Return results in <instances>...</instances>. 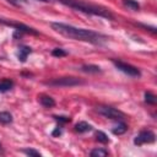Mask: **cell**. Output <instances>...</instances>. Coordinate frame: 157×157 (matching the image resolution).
<instances>
[{
	"label": "cell",
	"mask_w": 157,
	"mask_h": 157,
	"mask_svg": "<svg viewBox=\"0 0 157 157\" xmlns=\"http://www.w3.org/2000/svg\"><path fill=\"white\" fill-rule=\"evenodd\" d=\"M97 112H98V114H101L104 118L110 119V120L120 121V120L125 119V114L123 112H120L119 109H117L114 107H110V105H98Z\"/></svg>",
	"instance_id": "4"
},
{
	"label": "cell",
	"mask_w": 157,
	"mask_h": 157,
	"mask_svg": "<svg viewBox=\"0 0 157 157\" xmlns=\"http://www.w3.org/2000/svg\"><path fill=\"white\" fill-rule=\"evenodd\" d=\"M22 152L26 153L27 156H31V157H40V156H42L40 152H38V151H36V150H33V148H25Z\"/></svg>",
	"instance_id": "19"
},
{
	"label": "cell",
	"mask_w": 157,
	"mask_h": 157,
	"mask_svg": "<svg viewBox=\"0 0 157 157\" xmlns=\"http://www.w3.org/2000/svg\"><path fill=\"white\" fill-rule=\"evenodd\" d=\"M0 22L6 25V26H10L12 28H15V31H18V32H25V33H31V34H38V32L27 26V25H23V23H20V22H13V21H9V20H5V18H0Z\"/></svg>",
	"instance_id": "7"
},
{
	"label": "cell",
	"mask_w": 157,
	"mask_h": 157,
	"mask_svg": "<svg viewBox=\"0 0 157 157\" xmlns=\"http://www.w3.org/2000/svg\"><path fill=\"white\" fill-rule=\"evenodd\" d=\"M90 156H92V157H104V156H108V151L103 150V148H93L90 152Z\"/></svg>",
	"instance_id": "16"
},
{
	"label": "cell",
	"mask_w": 157,
	"mask_h": 157,
	"mask_svg": "<svg viewBox=\"0 0 157 157\" xmlns=\"http://www.w3.org/2000/svg\"><path fill=\"white\" fill-rule=\"evenodd\" d=\"M128 130V126H126V124L123 121V120H120V121H118V124L113 128V134L114 135H123L125 131Z\"/></svg>",
	"instance_id": "12"
},
{
	"label": "cell",
	"mask_w": 157,
	"mask_h": 157,
	"mask_svg": "<svg viewBox=\"0 0 157 157\" xmlns=\"http://www.w3.org/2000/svg\"><path fill=\"white\" fill-rule=\"evenodd\" d=\"M39 102H40V104H42L43 107H45V108H52V107L55 105L54 98H52L50 96H47V94H42V96L39 97Z\"/></svg>",
	"instance_id": "9"
},
{
	"label": "cell",
	"mask_w": 157,
	"mask_h": 157,
	"mask_svg": "<svg viewBox=\"0 0 157 157\" xmlns=\"http://www.w3.org/2000/svg\"><path fill=\"white\" fill-rule=\"evenodd\" d=\"M52 55H53V56H58V58H60V56H66L67 53H66L64 49H61V48H55V49H53Z\"/></svg>",
	"instance_id": "20"
},
{
	"label": "cell",
	"mask_w": 157,
	"mask_h": 157,
	"mask_svg": "<svg viewBox=\"0 0 157 157\" xmlns=\"http://www.w3.org/2000/svg\"><path fill=\"white\" fill-rule=\"evenodd\" d=\"M12 123V114L9 112H0V124L7 125Z\"/></svg>",
	"instance_id": "14"
},
{
	"label": "cell",
	"mask_w": 157,
	"mask_h": 157,
	"mask_svg": "<svg viewBox=\"0 0 157 157\" xmlns=\"http://www.w3.org/2000/svg\"><path fill=\"white\" fill-rule=\"evenodd\" d=\"M50 27L53 31H55L56 33H59L63 37H66L69 39H74V40H81V42H87L94 45H102L108 37L92 31V29H86V28H78L75 27L72 25H67V23H63V22H52Z\"/></svg>",
	"instance_id": "1"
},
{
	"label": "cell",
	"mask_w": 157,
	"mask_h": 157,
	"mask_svg": "<svg viewBox=\"0 0 157 157\" xmlns=\"http://www.w3.org/2000/svg\"><path fill=\"white\" fill-rule=\"evenodd\" d=\"M123 4L129 10H132V11H139L140 10V5L136 0H123Z\"/></svg>",
	"instance_id": "15"
},
{
	"label": "cell",
	"mask_w": 157,
	"mask_h": 157,
	"mask_svg": "<svg viewBox=\"0 0 157 157\" xmlns=\"http://www.w3.org/2000/svg\"><path fill=\"white\" fill-rule=\"evenodd\" d=\"M4 152V150H2V146H1V144H0V153H2Z\"/></svg>",
	"instance_id": "24"
},
{
	"label": "cell",
	"mask_w": 157,
	"mask_h": 157,
	"mask_svg": "<svg viewBox=\"0 0 157 157\" xmlns=\"http://www.w3.org/2000/svg\"><path fill=\"white\" fill-rule=\"evenodd\" d=\"M31 53H32L31 47H27V45H20L18 49H17V52H16V56H17L18 61L25 63Z\"/></svg>",
	"instance_id": "8"
},
{
	"label": "cell",
	"mask_w": 157,
	"mask_h": 157,
	"mask_svg": "<svg viewBox=\"0 0 157 157\" xmlns=\"http://www.w3.org/2000/svg\"><path fill=\"white\" fill-rule=\"evenodd\" d=\"M61 132H63V130H61V125H58V126L55 128V130L52 132V135H53V136H59V135H61Z\"/></svg>",
	"instance_id": "23"
},
{
	"label": "cell",
	"mask_w": 157,
	"mask_h": 157,
	"mask_svg": "<svg viewBox=\"0 0 157 157\" xmlns=\"http://www.w3.org/2000/svg\"><path fill=\"white\" fill-rule=\"evenodd\" d=\"M13 87V81L10 78H1L0 80V92L5 93L7 91H10Z\"/></svg>",
	"instance_id": "10"
},
{
	"label": "cell",
	"mask_w": 157,
	"mask_h": 157,
	"mask_svg": "<svg viewBox=\"0 0 157 157\" xmlns=\"http://www.w3.org/2000/svg\"><path fill=\"white\" fill-rule=\"evenodd\" d=\"M54 119H55L58 123H69V121L71 120V118H70V117H63V115H60V117L54 115Z\"/></svg>",
	"instance_id": "21"
},
{
	"label": "cell",
	"mask_w": 157,
	"mask_h": 157,
	"mask_svg": "<svg viewBox=\"0 0 157 157\" xmlns=\"http://www.w3.org/2000/svg\"><path fill=\"white\" fill-rule=\"evenodd\" d=\"M39 1H43V2H49L50 0H39Z\"/></svg>",
	"instance_id": "25"
},
{
	"label": "cell",
	"mask_w": 157,
	"mask_h": 157,
	"mask_svg": "<svg viewBox=\"0 0 157 157\" xmlns=\"http://www.w3.org/2000/svg\"><path fill=\"white\" fill-rule=\"evenodd\" d=\"M96 140H97L98 142H102V144H107V142H109L108 136H107L103 131H97V132H96Z\"/></svg>",
	"instance_id": "17"
},
{
	"label": "cell",
	"mask_w": 157,
	"mask_h": 157,
	"mask_svg": "<svg viewBox=\"0 0 157 157\" xmlns=\"http://www.w3.org/2000/svg\"><path fill=\"white\" fill-rule=\"evenodd\" d=\"M85 82L78 78V77H72V76H65V77H56L50 81H47L45 85L53 86V87H72V86H78L83 85Z\"/></svg>",
	"instance_id": "3"
},
{
	"label": "cell",
	"mask_w": 157,
	"mask_h": 157,
	"mask_svg": "<svg viewBox=\"0 0 157 157\" xmlns=\"http://www.w3.org/2000/svg\"><path fill=\"white\" fill-rule=\"evenodd\" d=\"M75 130L80 134L82 132H87V131H91L92 130V125L86 123V121H78L76 125H75Z\"/></svg>",
	"instance_id": "11"
},
{
	"label": "cell",
	"mask_w": 157,
	"mask_h": 157,
	"mask_svg": "<svg viewBox=\"0 0 157 157\" xmlns=\"http://www.w3.org/2000/svg\"><path fill=\"white\" fill-rule=\"evenodd\" d=\"M156 140V135L151 130H141L134 139V144L137 146L145 145V144H152Z\"/></svg>",
	"instance_id": "6"
},
{
	"label": "cell",
	"mask_w": 157,
	"mask_h": 157,
	"mask_svg": "<svg viewBox=\"0 0 157 157\" xmlns=\"http://www.w3.org/2000/svg\"><path fill=\"white\" fill-rule=\"evenodd\" d=\"M59 2L64 4L65 6L75 10V11H80L82 13L86 15H91V16H98V17H103V18H108V20H114L113 13L104 6L86 1V0H58Z\"/></svg>",
	"instance_id": "2"
},
{
	"label": "cell",
	"mask_w": 157,
	"mask_h": 157,
	"mask_svg": "<svg viewBox=\"0 0 157 157\" xmlns=\"http://www.w3.org/2000/svg\"><path fill=\"white\" fill-rule=\"evenodd\" d=\"M145 102L147 104H156V96L152 92H145Z\"/></svg>",
	"instance_id": "18"
},
{
	"label": "cell",
	"mask_w": 157,
	"mask_h": 157,
	"mask_svg": "<svg viewBox=\"0 0 157 157\" xmlns=\"http://www.w3.org/2000/svg\"><path fill=\"white\" fill-rule=\"evenodd\" d=\"M6 1L10 2L11 5H13V6H18V7L27 2V0H6Z\"/></svg>",
	"instance_id": "22"
},
{
	"label": "cell",
	"mask_w": 157,
	"mask_h": 157,
	"mask_svg": "<svg viewBox=\"0 0 157 157\" xmlns=\"http://www.w3.org/2000/svg\"><path fill=\"white\" fill-rule=\"evenodd\" d=\"M81 71H83V72H87V74H99V72H102V70H101V67L99 66H97V65H82L81 66Z\"/></svg>",
	"instance_id": "13"
},
{
	"label": "cell",
	"mask_w": 157,
	"mask_h": 157,
	"mask_svg": "<svg viewBox=\"0 0 157 157\" xmlns=\"http://www.w3.org/2000/svg\"><path fill=\"white\" fill-rule=\"evenodd\" d=\"M112 61H113L114 66L119 71H121L123 74H125V75H128L130 77H140L141 76V72L136 66H134L131 64H128L125 61H121V60H117V59H113Z\"/></svg>",
	"instance_id": "5"
}]
</instances>
